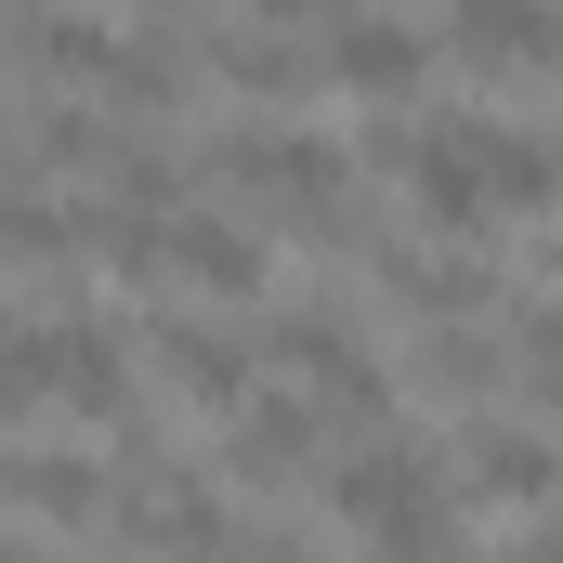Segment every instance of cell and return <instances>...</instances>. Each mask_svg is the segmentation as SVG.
I'll list each match as a JSON object with an SVG mask.
<instances>
[{
	"label": "cell",
	"mask_w": 563,
	"mask_h": 563,
	"mask_svg": "<svg viewBox=\"0 0 563 563\" xmlns=\"http://www.w3.org/2000/svg\"><path fill=\"white\" fill-rule=\"evenodd\" d=\"M132 525H144V538H223V511H210L197 485H157V498H132Z\"/></svg>",
	"instance_id": "4fadbf2b"
},
{
	"label": "cell",
	"mask_w": 563,
	"mask_h": 563,
	"mask_svg": "<svg viewBox=\"0 0 563 563\" xmlns=\"http://www.w3.org/2000/svg\"><path fill=\"white\" fill-rule=\"evenodd\" d=\"M26 354H40V407H79V420H119V407H132V367H119V341H106L92 314L26 328Z\"/></svg>",
	"instance_id": "8992f818"
},
{
	"label": "cell",
	"mask_w": 563,
	"mask_h": 563,
	"mask_svg": "<svg viewBox=\"0 0 563 563\" xmlns=\"http://www.w3.org/2000/svg\"><path fill=\"white\" fill-rule=\"evenodd\" d=\"M0 263H66V210H26V197H0Z\"/></svg>",
	"instance_id": "7c38bea8"
},
{
	"label": "cell",
	"mask_w": 563,
	"mask_h": 563,
	"mask_svg": "<svg viewBox=\"0 0 563 563\" xmlns=\"http://www.w3.org/2000/svg\"><path fill=\"white\" fill-rule=\"evenodd\" d=\"M459 144H472L485 210H511V223L551 210V132H538V119H459Z\"/></svg>",
	"instance_id": "52a82bcc"
},
{
	"label": "cell",
	"mask_w": 563,
	"mask_h": 563,
	"mask_svg": "<svg viewBox=\"0 0 563 563\" xmlns=\"http://www.w3.org/2000/svg\"><path fill=\"white\" fill-rule=\"evenodd\" d=\"M301 445H314V407H250V394H236V472H250V485H288Z\"/></svg>",
	"instance_id": "30bf717a"
},
{
	"label": "cell",
	"mask_w": 563,
	"mask_h": 563,
	"mask_svg": "<svg viewBox=\"0 0 563 563\" xmlns=\"http://www.w3.org/2000/svg\"><path fill=\"white\" fill-rule=\"evenodd\" d=\"M459 79H498V92H538L551 79V0H445V40Z\"/></svg>",
	"instance_id": "277c9868"
},
{
	"label": "cell",
	"mask_w": 563,
	"mask_h": 563,
	"mask_svg": "<svg viewBox=\"0 0 563 563\" xmlns=\"http://www.w3.org/2000/svg\"><path fill=\"white\" fill-rule=\"evenodd\" d=\"M13 40H26V66H40V79H79V92H106V106H184V79H197V66H184V53H157V40H119V26H92V13H40V0H26V26H13Z\"/></svg>",
	"instance_id": "6da1fadb"
},
{
	"label": "cell",
	"mask_w": 563,
	"mask_h": 563,
	"mask_svg": "<svg viewBox=\"0 0 563 563\" xmlns=\"http://www.w3.org/2000/svg\"><path fill=\"white\" fill-rule=\"evenodd\" d=\"M314 26H328L314 79H341V92H380V106H407V92L432 79V40L407 26V13H354V0H328Z\"/></svg>",
	"instance_id": "5b68a950"
},
{
	"label": "cell",
	"mask_w": 563,
	"mask_h": 563,
	"mask_svg": "<svg viewBox=\"0 0 563 563\" xmlns=\"http://www.w3.org/2000/svg\"><path fill=\"white\" fill-rule=\"evenodd\" d=\"M0 13H26V0H0Z\"/></svg>",
	"instance_id": "2e32d148"
},
{
	"label": "cell",
	"mask_w": 563,
	"mask_h": 563,
	"mask_svg": "<svg viewBox=\"0 0 563 563\" xmlns=\"http://www.w3.org/2000/svg\"><path fill=\"white\" fill-rule=\"evenodd\" d=\"M341 525H354V538H380V551H432V538H459L445 472H432L420 445H367V459L341 472Z\"/></svg>",
	"instance_id": "3957f363"
},
{
	"label": "cell",
	"mask_w": 563,
	"mask_h": 563,
	"mask_svg": "<svg viewBox=\"0 0 563 563\" xmlns=\"http://www.w3.org/2000/svg\"><path fill=\"white\" fill-rule=\"evenodd\" d=\"M276 354L301 367V380H314V407H354V420H380V407H394V380H380V367H367V354H354V341H341L328 314H301Z\"/></svg>",
	"instance_id": "9c48e42d"
},
{
	"label": "cell",
	"mask_w": 563,
	"mask_h": 563,
	"mask_svg": "<svg viewBox=\"0 0 563 563\" xmlns=\"http://www.w3.org/2000/svg\"><path fill=\"white\" fill-rule=\"evenodd\" d=\"M223 184L263 210V223H341L354 210V157L314 132H236L223 144Z\"/></svg>",
	"instance_id": "7a4b0ae2"
},
{
	"label": "cell",
	"mask_w": 563,
	"mask_h": 563,
	"mask_svg": "<svg viewBox=\"0 0 563 563\" xmlns=\"http://www.w3.org/2000/svg\"><path fill=\"white\" fill-rule=\"evenodd\" d=\"M328 0H250V26H314Z\"/></svg>",
	"instance_id": "9a60e30c"
},
{
	"label": "cell",
	"mask_w": 563,
	"mask_h": 563,
	"mask_svg": "<svg viewBox=\"0 0 563 563\" xmlns=\"http://www.w3.org/2000/svg\"><path fill=\"white\" fill-rule=\"evenodd\" d=\"M223 79H236V92H314V53H276V40H236V53H223Z\"/></svg>",
	"instance_id": "8fae6325"
},
{
	"label": "cell",
	"mask_w": 563,
	"mask_h": 563,
	"mask_svg": "<svg viewBox=\"0 0 563 563\" xmlns=\"http://www.w3.org/2000/svg\"><path fill=\"white\" fill-rule=\"evenodd\" d=\"M144 341H157V380H170L184 407H236V394H250V341H236V328H210V314H157Z\"/></svg>",
	"instance_id": "ba28073f"
},
{
	"label": "cell",
	"mask_w": 563,
	"mask_h": 563,
	"mask_svg": "<svg viewBox=\"0 0 563 563\" xmlns=\"http://www.w3.org/2000/svg\"><path fill=\"white\" fill-rule=\"evenodd\" d=\"M40 407V354H26V328H0V420H26Z\"/></svg>",
	"instance_id": "5bb4252c"
}]
</instances>
